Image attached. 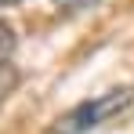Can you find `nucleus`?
I'll return each mask as SVG.
<instances>
[{
  "label": "nucleus",
  "instance_id": "obj_3",
  "mask_svg": "<svg viewBox=\"0 0 134 134\" xmlns=\"http://www.w3.org/2000/svg\"><path fill=\"white\" fill-rule=\"evenodd\" d=\"M15 44H18V40H15V29L0 18V62H7V58L15 54Z\"/></svg>",
  "mask_w": 134,
  "mask_h": 134
},
{
  "label": "nucleus",
  "instance_id": "obj_4",
  "mask_svg": "<svg viewBox=\"0 0 134 134\" xmlns=\"http://www.w3.org/2000/svg\"><path fill=\"white\" fill-rule=\"evenodd\" d=\"M62 11H83V7H91V4H98V0H54Z\"/></svg>",
  "mask_w": 134,
  "mask_h": 134
},
{
  "label": "nucleus",
  "instance_id": "obj_2",
  "mask_svg": "<svg viewBox=\"0 0 134 134\" xmlns=\"http://www.w3.org/2000/svg\"><path fill=\"white\" fill-rule=\"evenodd\" d=\"M18 80H22V76H18V69L11 65V58H7V62H0V105H4V102L15 94Z\"/></svg>",
  "mask_w": 134,
  "mask_h": 134
},
{
  "label": "nucleus",
  "instance_id": "obj_1",
  "mask_svg": "<svg viewBox=\"0 0 134 134\" xmlns=\"http://www.w3.org/2000/svg\"><path fill=\"white\" fill-rule=\"evenodd\" d=\"M134 105V91L131 87H112L105 94H94V98H83L80 105L65 109L47 134H87L98 131L102 123H109L112 116H123V112Z\"/></svg>",
  "mask_w": 134,
  "mask_h": 134
},
{
  "label": "nucleus",
  "instance_id": "obj_5",
  "mask_svg": "<svg viewBox=\"0 0 134 134\" xmlns=\"http://www.w3.org/2000/svg\"><path fill=\"white\" fill-rule=\"evenodd\" d=\"M7 4H18V0H0V7H7Z\"/></svg>",
  "mask_w": 134,
  "mask_h": 134
}]
</instances>
